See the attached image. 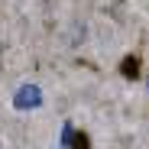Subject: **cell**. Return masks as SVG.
I'll return each mask as SVG.
<instances>
[{"mask_svg": "<svg viewBox=\"0 0 149 149\" xmlns=\"http://www.w3.org/2000/svg\"><path fill=\"white\" fill-rule=\"evenodd\" d=\"M65 139H71V149H91V146H88V133H74V130H68Z\"/></svg>", "mask_w": 149, "mask_h": 149, "instance_id": "cell-3", "label": "cell"}, {"mask_svg": "<svg viewBox=\"0 0 149 149\" xmlns=\"http://www.w3.org/2000/svg\"><path fill=\"white\" fill-rule=\"evenodd\" d=\"M146 84H149V78H146Z\"/></svg>", "mask_w": 149, "mask_h": 149, "instance_id": "cell-4", "label": "cell"}, {"mask_svg": "<svg viewBox=\"0 0 149 149\" xmlns=\"http://www.w3.org/2000/svg\"><path fill=\"white\" fill-rule=\"evenodd\" d=\"M120 71H123V78H133V81H136V78H139V58H136V55H133V58H123V68H120Z\"/></svg>", "mask_w": 149, "mask_h": 149, "instance_id": "cell-2", "label": "cell"}, {"mask_svg": "<svg viewBox=\"0 0 149 149\" xmlns=\"http://www.w3.org/2000/svg\"><path fill=\"white\" fill-rule=\"evenodd\" d=\"M16 94H19V97H16V107H19V110H26V107H39V104H42V91H39L36 84H23Z\"/></svg>", "mask_w": 149, "mask_h": 149, "instance_id": "cell-1", "label": "cell"}]
</instances>
